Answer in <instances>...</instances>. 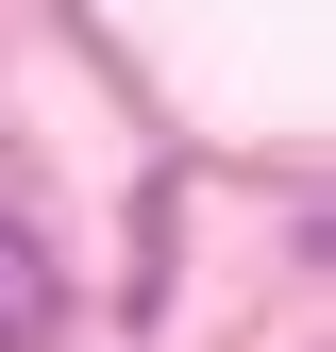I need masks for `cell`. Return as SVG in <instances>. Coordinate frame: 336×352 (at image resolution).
<instances>
[{
  "label": "cell",
  "mask_w": 336,
  "mask_h": 352,
  "mask_svg": "<svg viewBox=\"0 0 336 352\" xmlns=\"http://www.w3.org/2000/svg\"><path fill=\"white\" fill-rule=\"evenodd\" d=\"M51 319H67L51 252H34V235H0V352H51Z\"/></svg>",
  "instance_id": "1"
}]
</instances>
